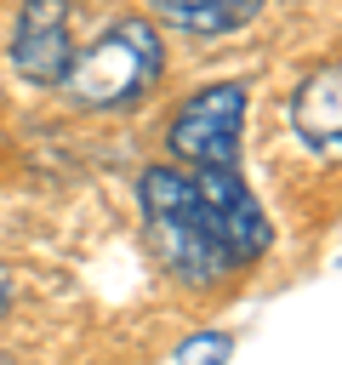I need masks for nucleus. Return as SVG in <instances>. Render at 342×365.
Segmentation results:
<instances>
[{"instance_id":"obj_1","label":"nucleus","mask_w":342,"mask_h":365,"mask_svg":"<svg viewBox=\"0 0 342 365\" xmlns=\"http://www.w3.org/2000/svg\"><path fill=\"white\" fill-rule=\"evenodd\" d=\"M165 74V46L154 34L148 17H120L108 23L86 51H74L68 74L57 80L63 103L68 108H86V114H120V108H137Z\"/></svg>"},{"instance_id":"obj_2","label":"nucleus","mask_w":342,"mask_h":365,"mask_svg":"<svg viewBox=\"0 0 342 365\" xmlns=\"http://www.w3.org/2000/svg\"><path fill=\"white\" fill-rule=\"evenodd\" d=\"M137 194H142V217H148V240H154L160 262L182 285H217L228 274V257L211 234V217L194 194V177H182L177 165H148Z\"/></svg>"},{"instance_id":"obj_3","label":"nucleus","mask_w":342,"mask_h":365,"mask_svg":"<svg viewBox=\"0 0 342 365\" xmlns=\"http://www.w3.org/2000/svg\"><path fill=\"white\" fill-rule=\"evenodd\" d=\"M239 131H245V86H200L171 114V154L194 171L239 165Z\"/></svg>"},{"instance_id":"obj_4","label":"nucleus","mask_w":342,"mask_h":365,"mask_svg":"<svg viewBox=\"0 0 342 365\" xmlns=\"http://www.w3.org/2000/svg\"><path fill=\"white\" fill-rule=\"evenodd\" d=\"M194 194L211 217V234L228 257V268H245L256 262L268 245H274V228H268V211L256 205L251 182L239 177V165H211V171H194Z\"/></svg>"},{"instance_id":"obj_5","label":"nucleus","mask_w":342,"mask_h":365,"mask_svg":"<svg viewBox=\"0 0 342 365\" xmlns=\"http://www.w3.org/2000/svg\"><path fill=\"white\" fill-rule=\"evenodd\" d=\"M74 63V11L68 0H23L11 23V68L34 86H57Z\"/></svg>"},{"instance_id":"obj_6","label":"nucleus","mask_w":342,"mask_h":365,"mask_svg":"<svg viewBox=\"0 0 342 365\" xmlns=\"http://www.w3.org/2000/svg\"><path fill=\"white\" fill-rule=\"evenodd\" d=\"M291 125L314 154L342 160V63H319L291 91Z\"/></svg>"},{"instance_id":"obj_7","label":"nucleus","mask_w":342,"mask_h":365,"mask_svg":"<svg viewBox=\"0 0 342 365\" xmlns=\"http://www.w3.org/2000/svg\"><path fill=\"white\" fill-rule=\"evenodd\" d=\"M268 0H148V11L165 29H182V34H234Z\"/></svg>"},{"instance_id":"obj_8","label":"nucleus","mask_w":342,"mask_h":365,"mask_svg":"<svg viewBox=\"0 0 342 365\" xmlns=\"http://www.w3.org/2000/svg\"><path fill=\"white\" fill-rule=\"evenodd\" d=\"M222 354H228V336H205V342H188L182 348V365H211Z\"/></svg>"},{"instance_id":"obj_9","label":"nucleus","mask_w":342,"mask_h":365,"mask_svg":"<svg viewBox=\"0 0 342 365\" xmlns=\"http://www.w3.org/2000/svg\"><path fill=\"white\" fill-rule=\"evenodd\" d=\"M11 302H17V274H11V268H0V319L11 314Z\"/></svg>"},{"instance_id":"obj_10","label":"nucleus","mask_w":342,"mask_h":365,"mask_svg":"<svg viewBox=\"0 0 342 365\" xmlns=\"http://www.w3.org/2000/svg\"><path fill=\"white\" fill-rule=\"evenodd\" d=\"M0 365H17V359H11V354H0Z\"/></svg>"}]
</instances>
